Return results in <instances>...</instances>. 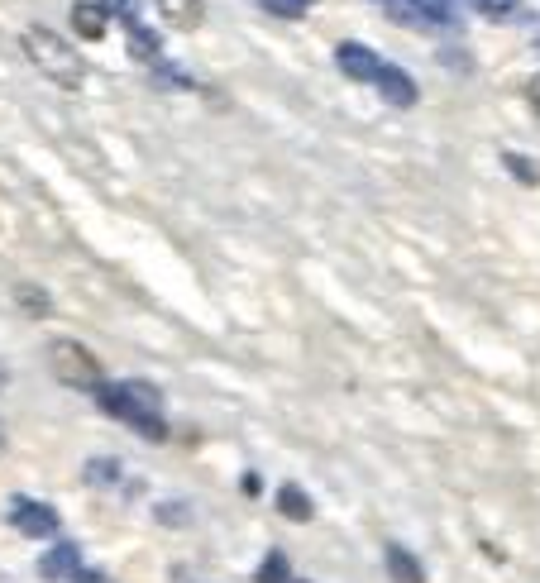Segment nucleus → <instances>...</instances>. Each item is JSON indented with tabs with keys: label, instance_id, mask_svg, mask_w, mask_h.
<instances>
[{
	"label": "nucleus",
	"instance_id": "obj_1",
	"mask_svg": "<svg viewBox=\"0 0 540 583\" xmlns=\"http://www.w3.org/2000/svg\"><path fill=\"white\" fill-rule=\"evenodd\" d=\"M96 402L106 416L134 426L144 440H168V421L158 411V388H149V383H106L96 392Z\"/></svg>",
	"mask_w": 540,
	"mask_h": 583
},
{
	"label": "nucleus",
	"instance_id": "obj_2",
	"mask_svg": "<svg viewBox=\"0 0 540 583\" xmlns=\"http://www.w3.org/2000/svg\"><path fill=\"white\" fill-rule=\"evenodd\" d=\"M24 53H29V63L44 72L48 82H58V87H82L87 82V67L77 58V48L58 39L53 29H24Z\"/></svg>",
	"mask_w": 540,
	"mask_h": 583
},
{
	"label": "nucleus",
	"instance_id": "obj_3",
	"mask_svg": "<svg viewBox=\"0 0 540 583\" xmlns=\"http://www.w3.org/2000/svg\"><path fill=\"white\" fill-rule=\"evenodd\" d=\"M48 364H53V373L63 378L67 388H87V392L106 388L101 359H96L87 345H77V340H53V345H48Z\"/></svg>",
	"mask_w": 540,
	"mask_h": 583
},
{
	"label": "nucleus",
	"instance_id": "obj_4",
	"mask_svg": "<svg viewBox=\"0 0 540 583\" xmlns=\"http://www.w3.org/2000/svg\"><path fill=\"white\" fill-rule=\"evenodd\" d=\"M10 521H15L20 536H34V540H44L58 531V512H53L48 502H29V497H15V502H10Z\"/></svg>",
	"mask_w": 540,
	"mask_h": 583
},
{
	"label": "nucleus",
	"instance_id": "obj_5",
	"mask_svg": "<svg viewBox=\"0 0 540 583\" xmlns=\"http://www.w3.org/2000/svg\"><path fill=\"white\" fill-rule=\"evenodd\" d=\"M335 63H340V72L349 82H378V72H383V58L368 44H359V39H345L335 48Z\"/></svg>",
	"mask_w": 540,
	"mask_h": 583
},
{
	"label": "nucleus",
	"instance_id": "obj_6",
	"mask_svg": "<svg viewBox=\"0 0 540 583\" xmlns=\"http://www.w3.org/2000/svg\"><path fill=\"white\" fill-rule=\"evenodd\" d=\"M39 574L53 579V583H72L77 574H82V555H77V545H72V540H58L44 560H39Z\"/></svg>",
	"mask_w": 540,
	"mask_h": 583
},
{
	"label": "nucleus",
	"instance_id": "obj_7",
	"mask_svg": "<svg viewBox=\"0 0 540 583\" xmlns=\"http://www.w3.org/2000/svg\"><path fill=\"white\" fill-rule=\"evenodd\" d=\"M378 96L388 101V106H397V110H407V106H416V82H411L402 67H392V63H383V72H378Z\"/></svg>",
	"mask_w": 540,
	"mask_h": 583
},
{
	"label": "nucleus",
	"instance_id": "obj_8",
	"mask_svg": "<svg viewBox=\"0 0 540 583\" xmlns=\"http://www.w3.org/2000/svg\"><path fill=\"white\" fill-rule=\"evenodd\" d=\"M106 15L110 5H96V0H77L72 5V24H77L82 39H106Z\"/></svg>",
	"mask_w": 540,
	"mask_h": 583
},
{
	"label": "nucleus",
	"instance_id": "obj_9",
	"mask_svg": "<svg viewBox=\"0 0 540 583\" xmlns=\"http://www.w3.org/2000/svg\"><path fill=\"white\" fill-rule=\"evenodd\" d=\"M383 555H388V574H392L397 583H426V574H421V560L411 555L407 545H397V540H392Z\"/></svg>",
	"mask_w": 540,
	"mask_h": 583
},
{
	"label": "nucleus",
	"instance_id": "obj_10",
	"mask_svg": "<svg viewBox=\"0 0 540 583\" xmlns=\"http://www.w3.org/2000/svg\"><path fill=\"white\" fill-rule=\"evenodd\" d=\"M158 15L173 24V29H192L206 15V0H158Z\"/></svg>",
	"mask_w": 540,
	"mask_h": 583
},
{
	"label": "nucleus",
	"instance_id": "obj_11",
	"mask_svg": "<svg viewBox=\"0 0 540 583\" xmlns=\"http://www.w3.org/2000/svg\"><path fill=\"white\" fill-rule=\"evenodd\" d=\"M125 34H130V58L134 63H158L163 44H158V34H153V29H144L139 20H125Z\"/></svg>",
	"mask_w": 540,
	"mask_h": 583
},
{
	"label": "nucleus",
	"instance_id": "obj_12",
	"mask_svg": "<svg viewBox=\"0 0 540 583\" xmlns=\"http://www.w3.org/2000/svg\"><path fill=\"white\" fill-rule=\"evenodd\" d=\"M278 512L287 521H311V512H316V507H311V497H306L297 483H282V488H278Z\"/></svg>",
	"mask_w": 540,
	"mask_h": 583
},
{
	"label": "nucleus",
	"instance_id": "obj_13",
	"mask_svg": "<svg viewBox=\"0 0 540 583\" xmlns=\"http://www.w3.org/2000/svg\"><path fill=\"white\" fill-rule=\"evenodd\" d=\"M502 163L512 168V177H517L521 187H536V182H540V168L526 158V153H502Z\"/></svg>",
	"mask_w": 540,
	"mask_h": 583
},
{
	"label": "nucleus",
	"instance_id": "obj_14",
	"mask_svg": "<svg viewBox=\"0 0 540 583\" xmlns=\"http://www.w3.org/2000/svg\"><path fill=\"white\" fill-rule=\"evenodd\" d=\"M15 302L29 311V316H48V292H39V287H15Z\"/></svg>",
	"mask_w": 540,
	"mask_h": 583
},
{
	"label": "nucleus",
	"instance_id": "obj_15",
	"mask_svg": "<svg viewBox=\"0 0 540 583\" xmlns=\"http://www.w3.org/2000/svg\"><path fill=\"white\" fill-rule=\"evenodd\" d=\"M259 583H292V574H287V555H268V560L259 564Z\"/></svg>",
	"mask_w": 540,
	"mask_h": 583
},
{
	"label": "nucleus",
	"instance_id": "obj_16",
	"mask_svg": "<svg viewBox=\"0 0 540 583\" xmlns=\"http://www.w3.org/2000/svg\"><path fill=\"white\" fill-rule=\"evenodd\" d=\"M87 478L91 483H115V478H120V464H115V459H91Z\"/></svg>",
	"mask_w": 540,
	"mask_h": 583
},
{
	"label": "nucleus",
	"instance_id": "obj_17",
	"mask_svg": "<svg viewBox=\"0 0 540 583\" xmlns=\"http://www.w3.org/2000/svg\"><path fill=\"white\" fill-rule=\"evenodd\" d=\"M273 15H282V20H297V15H306V5H316V0H263Z\"/></svg>",
	"mask_w": 540,
	"mask_h": 583
},
{
	"label": "nucleus",
	"instance_id": "obj_18",
	"mask_svg": "<svg viewBox=\"0 0 540 583\" xmlns=\"http://www.w3.org/2000/svg\"><path fill=\"white\" fill-rule=\"evenodd\" d=\"M478 10H483V15H493V20H502V15H512V10H517V0H474Z\"/></svg>",
	"mask_w": 540,
	"mask_h": 583
},
{
	"label": "nucleus",
	"instance_id": "obj_19",
	"mask_svg": "<svg viewBox=\"0 0 540 583\" xmlns=\"http://www.w3.org/2000/svg\"><path fill=\"white\" fill-rule=\"evenodd\" d=\"M72 583H106V574H101V569H82Z\"/></svg>",
	"mask_w": 540,
	"mask_h": 583
},
{
	"label": "nucleus",
	"instance_id": "obj_20",
	"mask_svg": "<svg viewBox=\"0 0 540 583\" xmlns=\"http://www.w3.org/2000/svg\"><path fill=\"white\" fill-rule=\"evenodd\" d=\"M531 106L540 110V72H536V82H531Z\"/></svg>",
	"mask_w": 540,
	"mask_h": 583
}]
</instances>
